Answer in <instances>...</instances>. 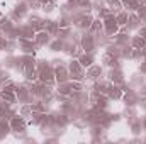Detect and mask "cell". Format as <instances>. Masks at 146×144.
Instances as JSON below:
<instances>
[]
</instances>
